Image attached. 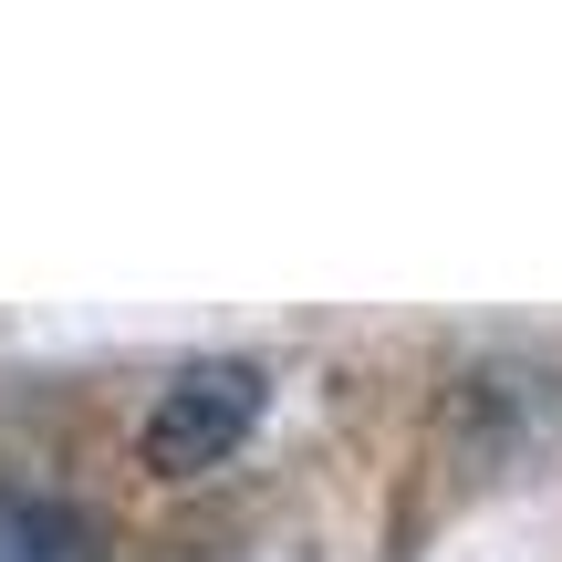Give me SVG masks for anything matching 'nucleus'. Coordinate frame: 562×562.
<instances>
[{
	"label": "nucleus",
	"instance_id": "nucleus-2",
	"mask_svg": "<svg viewBox=\"0 0 562 562\" xmlns=\"http://www.w3.org/2000/svg\"><path fill=\"white\" fill-rule=\"evenodd\" d=\"M0 562H94V521L42 490H0Z\"/></svg>",
	"mask_w": 562,
	"mask_h": 562
},
{
	"label": "nucleus",
	"instance_id": "nucleus-1",
	"mask_svg": "<svg viewBox=\"0 0 562 562\" xmlns=\"http://www.w3.org/2000/svg\"><path fill=\"white\" fill-rule=\"evenodd\" d=\"M261 406H271V375L250 355L178 364V375L157 385V406H146V427H136V469L146 480H199V469H220L229 448L261 427Z\"/></svg>",
	"mask_w": 562,
	"mask_h": 562
}]
</instances>
